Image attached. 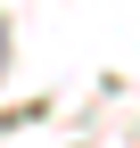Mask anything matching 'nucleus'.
Masks as SVG:
<instances>
[{
  "label": "nucleus",
  "mask_w": 140,
  "mask_h": 148,
  "mask_svg": "<svg viewBox=\"0 0 140 148\" xmlns=\"http://www.w3.org/2000/svg\"><path fill=\"white\" fill-rule=\"evenodd\" d=\"M0 74H8V25H0Z\"/></svg>",
  "instance_id": "obj_1"
}]
</instances>
